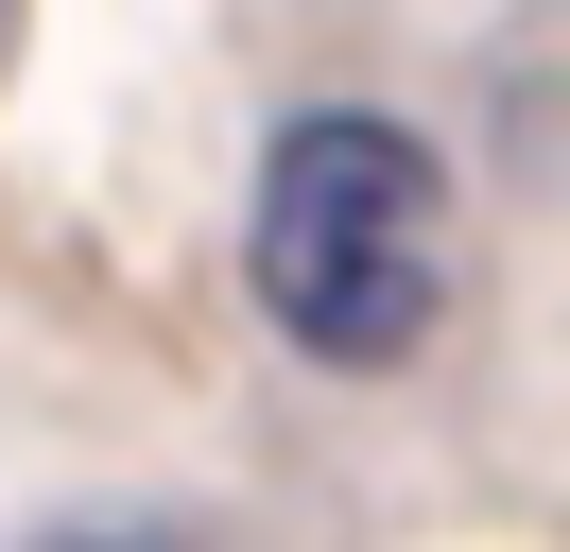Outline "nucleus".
<instances>
[{"instance_id": "1", "label": "nucleus", "mask_w": 570, "mask_h": 552, "mask_svg": "<svg viewBox=\"0 0 570 552\" xmlns=\"http://www.w3.org/2000/svg\"><path fill=\"white\" fill-rule=\"evenodd\" d=\"M243 276L294 363H346V379L415 363L450 310V156L397 103H294L243 207Z\"/></svg>"}, {"instance_id": "2", "label": "nucleus", "mask_w": 570, "mask_h": 552, "mask_svg": "<svg viewBox=\"0 0 570 552\" xmlns=\"http://www.w3.org/2000/svg\"><path fill=\"white\" fill-rule=\"evenodd\" d=\"M36 552H208V535H190V518H52Z\"/></svg>"}, {"instance_id": "3", "label": "nucleus", "mask_w": 570, "mask_h": 552, "mask_svg": "<svg viewBox=\"0 0 570 552\" xmlns=\"http://www.w3.org/2000/svg\"><path fill=\"white\" fill-rule=\"evenodd\" d=\"M0 52H18V0H0Z\"/></svg>"}]
</instances>
